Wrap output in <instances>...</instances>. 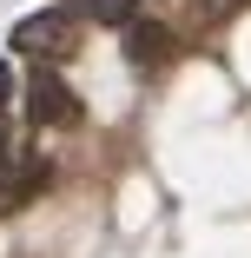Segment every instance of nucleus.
I'll list each match as a JSON object with an SVG mask.
<instances>
[{"mask_svg":"<svg viewBox=\"0 0 251 258\" xmlns=\"http://www.w3.org/2000/svg\"><path fill=\"white\" fill-rule=\"evenodd\" d=\"M14 46L33 53V60H66L73 46H79V20L73 14H33V20L14 27Z\"/></svg>","mask_w":251,"mask_h":258,"instance_id":"f257e3e1","label":"nucleus"},{"mask_svg":"<svg viewBox=\"0 0 251 258\" xmlns=\"http://www.w3.org/2000/svg\"><path fill=\"white\" fill-rule=\"evenodd\" d=\"M27 113H33V126H79V99H73V86L60 73L40 67L27 80Z\"/></svg>","mask_w":251,"mask_h":258,"instance_id":"f03ea898","label":"nucleus"},{"mask_svg":"<svg viewBox=\"0 0 251 258\" xmlns=\"http://www.w3.org/2000/svg\"><path fill=\"white\" fill-rule=\"evenodd\" d=\"M126 60L132 67H165L172 60V33L165 27H132L126 33Z\"/></svg>","mask_w":251,"mask_h":258,"instance_id":"7ed1b4c3","label":"nucleus"},{"mask_svg":"<svg viewBox=\"0 0 251 258\" xmlns=\"http://www.w3.org/2000/svg\"><path fill=\"white\" fill-rule=\"evenodd\" d=\"M86 14H93L99 27H132V14H139V0H86Z\"/></svg>","mask_w":251,"mask_h":258,"instance_id":"20e7f679","label":"nucleus"},{"mask_svg":"<svg viewBox=\"0 0 251 258\" xmlns=\"http://www.w3.org/2000/svg\"><path fill=\"white\" fill-rule=\"evenodd\" d=\"M7 93H14V73H7V67H0V106H7Z\"/></svg>","mask_w":251,"mask_h":258,"instance_id":"39448f33","label":"nucleus"},{"mask_svg":"<svg viewBox=\"0 0 251 258\" xmlns=\"http://www.w3.org/2000/svg\"><path fill=\"white\" fill-rule=\"evenodd\" d=\"M0 159H7V139H0Z\"/></svg>","mask_w":251,"mask_h":258,"instance_id":"423d86ee","label":"nucleus"}]
</instances>
